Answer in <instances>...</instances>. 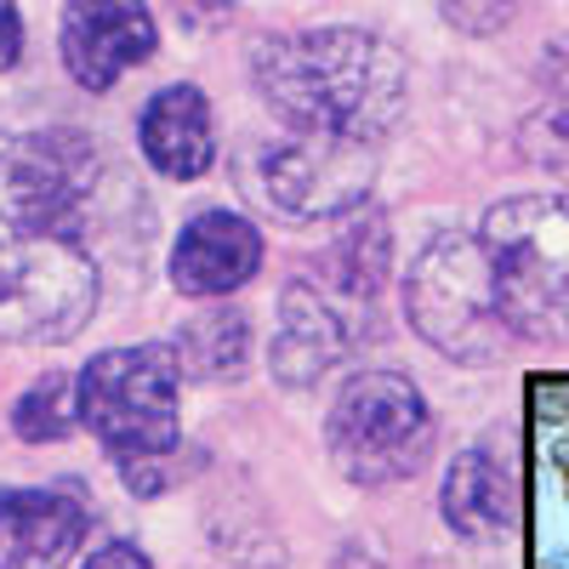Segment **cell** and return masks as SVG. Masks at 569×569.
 <instances>
[{"label":"cell","mask_w":569,"mask_h":569,"mask_svg":"<svg viewBox=\"0 0 569 569\" xmlns=\"http://www.w3.org/2000/svg\"><path fill=\"white\" fill-rule=\"evenodd\" d=\"M74 388H80V427L103 445L114 467L182 445V416H177L182 370L171 342L91 353Z\"/></svg>","instance_id":"52a82bcc"},{"label":"cell","mask_w":569,"mask_h":569,"mask_svg":"<svg viewBox=\"0 0 569 569\" xmlns=\"http://www.w3.org/2000/svg\"><path fill=\"white\" fill-rule=\"evenodd\" d=\"M91 530V507L74 485L0 490V569H69Z\"/></svg>","instance_id":"30bf717a"},{"label":"cell","mask_w":569,"mask_h":569,"mask_svg":"<svg viewBox=\"0 0 569 569\" xmlns=\"http://www.w3.org/2000/svg\"><path fill=\"white\" fill-rule=\"evenodd\" d=\"M171 353L188 382H228L251 359V325L240 308H200L194 319L177 325Z\"/></svg>","instance_id":"5bb4252c"},{"label":"cell","mask_w":569,"mask_h":569,"mask_svg":"<svg viewBox=\"0 0 569 569\" xmlns=\"http://www.w3.org/2000/svg\"><path fill=\"white\" fill-rule=\"evenodd\" d=\"M137 149L166 182H194L217 166L211 103L200 86H160L137 114Z\"/></svg>","instance_id":"7c38bea8"},{"label":"cell","mask_w":569,"mask_h":569,"mask_svg":"<svg viewBox=\"0 0 569 569\" xmlns=\"http://www.w3.org/2000/svg\"><path fill=\"white\" fill-rule=\"evenodd\" d=\"M439 12H445L456 29H467V34H496V29L512 23L518 0H439Z\"/></svg>","instance_id":"ac0fdd59"},{"label":"cell","mask_w":569,"mask_h":569,"mask_svg":"<svg viewBox=\"0 0 569 569\" xmlns=\"http://www.w3.org/2000/svg\"><path fill=\"white\" fill-rule=\"evenodd\" d=\"M393 240L376 211H353V228H342L313 262H302L279 291V330H273V382L313 388L319 376L348 365L365 342H376L382 319V284H388Z\"/></svg>","instance_id":"3957f363"},{"label":"cell","mask_w":569,"mask_h":569,"mask_svg":"<svg viewBox=\"0 0 569 569\" xmlns=\"http://www.w3.org/2000/svg\"><path fill=\"white\" fill-rule=\"evenodd\" d=\"M439 512L445 525L472 541V547H496L501 536H512L518 525V485L512 472L501 467L496 450L472 445L445 467V490H439Z\"/></svg>","instance_id":"4fadbf2b"},{"label":"cell","mask_w":569,"mask_h":569,"mask_svg":"<svg viewBox=\"0 0 569 569\" xmlns=\"http://www.w3.org/2000/svg\"><path fill=\"white\" fill-rule=\"evenodd\" d=\"M80 569H154V558L142 552V547H131V541H109V547H98Z\"/></svg>","instance_id":"ffe728a7"},{"label":"cell","mask_w":569,"mask_h":569,"mask_svg":"<svg viewBox=\"0 0 569 569\" xmlns=\"http://www.w3.org/2000/svg\"><path fill=\"white\" fill-rule=\"evenodd\" d=\"M12 433L23 445H63L80 433V388L74 370H46L12 399Z\"/></svg>","instance_id":"9a60e30c"},{"label":"cell","mask_w":569,"mask_h":569,"mask_svg":"<svg viewBox=\"0 0 569 569\" xmlns=\"http://www.w3.org/2000/svg\"><path fill=\"white\" fill-rule=\"evenodd\" d=\"M536 405H541V416H547V421H558V416H563V393H558V388H541V393H536Z\"/></svg>","instance_id":"44dd1931"},{"label":"cell","mask_w":569,"mask_h":569,"mask_svg":"<svg viewBox=\"0 0 569 569\" xmlns=\"http://www.w3.org/2000/svg\"><path fill=\"white\" fill-rule=\"evenodd\" d=\"M518 149L530 166L569 177V58H558V69L547 74V98L541 109L518 126Z\"/></svg>","instance_id":"2e32d148"},{"label":"cell","mask_w":569,"mask_h":569,"mask_svg":"<svg viewBox=\"0 0 569 569\" xmlns=\"http://www.w3.org/2000/svg\"><path fill=\"white\" fill-rule=\"evenodd\" d=\"M547 569H569V552H558V558H552V563H547Z\"/></svg>","instance_id":"603a6c76"},{"label":"cell","mask_w":569,"mask_h":569,"mask_svg":"<svg viewBox=\"0 0 569 569\" xmlns=\"http://www.w3.org/2000/svg\"><path fill=\"white\" fill-rule=\"evenodd\" d=\"M114 171L86 131H0V342H74L103 302Z\"/></svg>","instance_id":"6da1fadb"},{"label":"cell","mask_w":569,"mask_h":569,"mask_svg":"<svg viewBox=\"0 0 569 569\" xmlns=\"http://www.w3.org/2000/svg\"><path fill=\"white\" fill-rule=\"evenodd\" d=\"M479 240L512 342H569V194H518L485 211Z\"/></svg>","instance_id":"277c9868"},{"label":"cell","mask_w":569,"mask_h":569,"mask_svg":"<svg viewBox=\"0 0 569 569\" xmlns=\"http://www.w3.org/2000/svg\"><path fill=\"white\" fill-rule=\"evenodd\" d=\"M433 410L399 370H353L325 410V450L359 490L405 485L433 456Z\"/></svg>","instance_id":"5b68a950"},{"label":"cell","mask_w":569,"mask_h":569,"mask_svg":"<svg viewBox=\"0 0 569 569\" xmlns=\"http://www.w3.org/2000/svg\"><path fill=\"white\" fill-rule=\"evenodd\" d=\"M188 472H200V450H188V445H177V450H160V456H137V461H120V479H126V490L137 496V501H154V496H166V490H177Z\"/></svg>","instance_id":"e0dca14e"},{"label":"cell","mask_w":569,"mask_h":569,"mask_svg":"<svg viewBox=\"0 0 569 569\" xmlns=\"http://www.w3.org/2000/svg\"><path fill=\"white\" fill-rule=\"evenodd\" d=\"M405 313L427 348L461 365H490L501 348H512L479 228H445L416 251L405 273Z\"/></svg>","instance_id":"8992f818"},{"label":"cell","mask_w":569,"mask_h":569,"mask_svg":"<svg viewBox=\"0 0 569 569\" xmlns=\"http://www.w3.org/2000/svg\"><path fill=\"white\" fill-rule=\"evenodd\" d=\"M552 461H558V472H563V485H569V445H558V450H552Z\"/></svg>","instance_id":"7402d4cb"},{"label":"cell","mask_w":569,"mask_h":569,"mask_svg":"<svg viewBox=\"0 0 569 569\" xmlns=\"http://www.w3.org/2000/svg\"><path fill=\"white\" fill-rule=\"evenodd\" d=\"M160 46V23L142 0H69L63 29H58V52L63 69L80 91H109L126 69L149 63Z\"/></svg>","instance_id":"9c48e42d"},{"label":"cell","mask_w":569,"mask_h":569,"mask_svg":"<svg viewBox=\"0 0 569 569\" xmlns=\"http://www.w3.org/2000/svg\"><path fill=\"white\" fill-rule=\"evenodd\" d=\"M23 58V12H18V0H0V74L18 69Z\"/></svg>","instance_id":"d6986e66"},{"label":"cell","mask_w":569,"mask_h":569,"mask_svg":"<svg viewBox=\"0 0 569 569\" xmlns=\"http://www.w3.org/2000/svg\"><path fill=\"white\" fill-rule=\"evenodd\" d=\"M262 251H268L262 228L251 217L228 211V206L200 211L182 222L177 246H171V284L194 302H217L262 273Z\"/></svg>","instance_id":"8fae6325"},{"label":"cell","mask_w":569,"mask_h":569,"mask_svg":"<svg viewBox=\"0 0 569 569\" xmlns=\"http://www.w3.org/2000/svg\"><path fill=\"white\" fill-rule=\"evenodd\" d=\"M376 149L284 131L257 160V194L291 222H337L370 200Z\"/></svg>","instance_id":"ba28073f"},{"label":"cell","mask_w":569,"mask_h":569,"mask_svg":"<svg viewBox=\"0 0 569 569\" xmlns=\"http://www.w3.org/2000/svg\"><path fill=\"white\" fill-rule=\"evenodd\" d=\"M251 86L284 131L353 149H382L410 109L405 58L382 34L348 23L257 40Z\"/></svg>","instance_id":"7a4b0ae2"}]
</instances>
